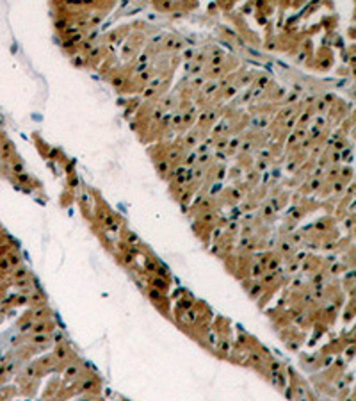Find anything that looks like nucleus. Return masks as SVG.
Listing matches in <instances>:
<instances>
[{"label":"nucleus","mask_w":356,"mask_h":401,"mask_svg":"<svg viewBox=\"0 0 356 401\" xmlns=\"http://www.w3.org/2000/svg\"><path fill=\"white\" fill-rule=\"evenodd\" d=\"M73 62H75V66H86V59L82 57V56L73 57Z\"/></svg>","instance_id":"b1692460"},{"label":"nucleus","mask_w":356,"mask_h":401,"mask_svg":"<svg viewBox=\"0 0 356 401\" xmlns=\"http://www.w3.org/2000/svg\"><path fill=\"white\" fill-rule=\"evenodd\" d=\"M13 278H14V282L23 280V278H29V269L23 267V266H18L14 269V273H13Z\"/></svg>","instance_id":"423d86ee"},{"label":"nucleus","mask_w":356,"mask_h":401,"mask_svg":"<svg viewBox=\"0 0 356 401\" xmlns=\"http://www.w3.org/2000/svg\"><path fill=\"white\" fill-rule=\"evenodd\" d=\"M125 239L128 241V244H134V246H139V237L134 234V232H130V230H126L125 232Z\"/></svg>","instance_id":"ddd939ff"},{"label":"nucleus","mask_w":356,"mask_h":401,"mask_svg":"<svg viewBox=\"0 0 356 401\" xmlns=\"http://www.w3.org/2000/svg\"><path fill=\"white\" fill-rule=\"evenodd\" d=\"M251 287H253V289H248L249 296H251V298H258V296H260V292L264 291V285H262V284H253Z\"/></svg>","instance_id":"2eb2a0df"},{"label":"nucleus","mask_w":356,"mask_h":401,"mask_svg":"<svg viewBox=\"0 0 356 401\" xmlns=\"http://www.w3.org/2000/svg\"><path fill=\"white\" fill-rule=\"evenodd\" d=\"M144 267H146L148 273H157V267H158L157 259H146L144 260Z\"/></svg>","instance_id":"1a4fd4ad"},{"label":"nucleus","mask_w":356,"mask_h":401,"mask_svg":"<svg viewBox=\"0 0 356 401\" xmlns=\"http://www.w3.org/2000/svg\"><path fill=\"white\" fill-rule=\"evenodd\" d=\"M151 287L160 291V292H166L167 291V280L162 278V276H153L151 278Z\"/></svg>","instance_id":"39448f33"},{"label":"nucleus","mask_w":356,"mask_h":401,"mask_svg":"<svg viewBox=\"0 0 356 401\" xmlns=\"http://www.w3.org/2000/svg\"><path fill=\"white\" fill-rule=\"evenodd\" d=\"M264 275V266L262 264H253L251 266V276L253 278H260Z\"/></svg>","instance_id":"dca6fc26"},{"label":"nucleus","mask_w":356,"mask_h":401,"mask_svg":"<svg viewBox=\"0 0 356 401\" xmlns=\"http://www.w3.org/2000/svg\"><path fill=\"white\" fill-rule=\"evenodd\" d=\"M29 301L32 303L34 307H41V305H45V294L43 292H39L38 289H34L30 294H29Z\"/></svg>","instance_id":"20e7f679"},{"label":"nucleus","mask_w":356,"mask_h":401,"mask_svg":"<svg viewBox=\"0 0 356 401\" xmlns=\"http://www.w3.org/2000/svg\"><path fill=\"white\" fill-rule=\"evenodd\" d=\"M262 216H264V219H265V221L273 219V216H274V207H273L271 203L264 205V212H262Z\"/></svg>","instance_id":"f8f14e48"},{"label":"nucleus","mask_w":356,"mask_h":401,"mask_svg":"<svg viewBox=\"0 0 356 401\" xmlns=\"http://www.w3.org/2000/svg\"><path fill=\"white\" fill-rule=\"evenodd\" d=\"M32 342H36V344H48L50 342V335L48 333H36L34 337H32Z\"/></svg>","instance_id":"6e6552de"},{"label":"nucleus","mask_w":356,"mask_h":401,"mask_svg":"<svg viewBox=\"0 0 356 401\" xmlns=\"http://www.w3.org/2000/svg\"><path fill=\"white\" fill-rule=\"evenodd\" d=\"M221 235H223V230L221 228H216V232H214V234H212V237H214V239H216V241H217L219 237H221Z\"/></svg>","instance_id":"bb28decb"},{"label":"nucleus","mask_w":356,"mask_h":401,"mask_svg":"<svg viewBox=\"0 0 356 401\" xmlns=\"http://www.w3.org/2000/svg\"><path fill=\"white\" fill-rule=\"evenodd\" d=\"M279 251H281L283 255H289V253H292V251H294V246H292V243H290V241H281V243H279Z\"/></svg>","instance_id":"9b49d317"},{"label":"nucleus","mask_w":356,"mask_h":401,"mask_svg":"<svg viewBox=\"0 0 356 401\" xmlns=\"http://www.w3.org/2000/svg\"><path fill=\"white\" fill-rule=\"evenodd\" d=\"M336 389H345V382L344 380H336Z\"/></svg>","instance_id":"cd10ccee"},{"label":"nucleus","mask_w":356,"mask_h":401,"mask_svg":"<svg viewBox=\"0 0 356 401\" xmlns=\"http://www.w3.org/2000/svg\"><path fill=\"white\" fill-rule=\"evenodd\" d=\"M198 145V137H196V134H187L185 135V139H183V146H185V150H189V148H194Z\"/></svg>","instance_id":"0eeeda50"},{"label":"nucleus","mask_w":356,"mask_h":401,"mask_svg":"<svg viewBox=\"0 0 356 401\" xmlns=\"http://www.w3.org/2000/svg\"><path fill=\"white\" fill-rule=\"evenodd\" d=\"M54 357H55V360H68L70 358V348L64 342H59L55 351H54Z\"/></svg>","instance_id":"7ed1b4c3"},{"label":"nucleus","mask_w":356,"mask_h":401,"mask_svg":"<svg viewBox=\"0 0 356 401\" xmlns=\"http://www.w3.org/2000/svg\"><path fill=\"white\" fill-rule=\"evenodd\" d=\"M123 262H125V264H132V262H134V255H132V253H125V255H123Z\"/></svg>","instance_id":"393cba45"},{"label":"nucleus","mask_w":356,"mask_h":401,"mask_svg":"<svg viewBox=\"0 0 356 401\" xmlns=\"http://www.w3.org/2000/svg\"><path fill=\"white\" fill-rule=\"evenodd\" d=\"M219 349H221V351H223V353H228V351H230V342H228V341H224V339H223V341H221V342H219Z\"/></svg>","instance_id":"6ab92c4d"},{"label":"nucleus","mask_w":356,"mask_h":401,"mask_svg":"<svg viewBox=\"0 0 356 401\" xmlns=\"http://www.w3.org/2000/svg\"><path fill=\"white\" fill-rule=\"evenodd\" d=\"M54 328V325L52 323H48V321H38V323H34L32 325V330L30 332H34V333H50V332H54L52 330Z\"/></svg>","instance_id":"f03ea898"},{"label":"nucleus","mask_w":356,"mask_h":401,"mask_svg":"<svg viewBox=\"0 0 356 401\" xmlns=\"http://www.w3.org/2000/svg\"><path fill=\"white\" fill-rule=\"evenodd\" d=\"M13 171L16 173V175L25 173V171H23V164H21V162H13Z\"/></svg>","instance_id":"412c9836"},{"label":"nucleus","mask_w":356,"mask_h":401,"mask_svg":"<svg viewBox=\"0 0 356 401\" xmlns=\"http://www.w3.org/2000/svg\"><path fill=\"white\" fill-rule=\"evenodd\" d=\"M5 259H7L9 266H14V267L21 266V259H20V255H18V253H9V255H7Z\"/></svg>","instance_id":"9d476101"},{"label":"nucleus","mask_w":356,"mask_h":401,"mask_svg":"<svg viewBox=\"0 0 356 401\" xmlns=\"http://www.w3.org/2000/svg\"><path fill=\"white\" fill-rule=\"evenodd\" d=\"M292 241H294L292 244H301V241H303V235H301L299 232H294V234H292Z\"/></svg>","instance_id":"5701e85b"},{"label":"nucleus","mask_w":356,"mask_h":401,"mask_svg":"<svg viewBox=\"0 0 356 401\" xmlns=\"http://www.w3.org/2000/svg\"><path fill=\"white\" fill-rule=\"evenodd\" d=\"M320 135V129L319 127H314L312 129V132H310V137H319Z\"/></svg>","instance_id":"a878e982"},{"label":"nucleus","mask_w":356,"mask_h":401,"mask_svg":"<svg viewBox=\"0 0 356 401\" xmlns=\"http://www.w3.org/2000/svg\"><path fill=\"white\" fill-rule=\"evenodd\" d=\"M123 84H125V78H123V77L112 78V86H114V88H123Z\"/></svg>","instance_id":"4be33fe9"},{"label":"nucleus","mask_w":356,"mask_h":401,"mask_svg":"<svg viewBox=\"0 0 356 401\" xmlns=\"http://www.w3.org/2000/svg\"><path fill=\"white\" fill-rule=\"evenodd\" d=\"M148 294H150V298L157 303L158 300L162 298V294H160V291H157V289H153V287H150V291H148Z\"/></svg>","instance_id":"f3484780"},{"label":"nucleus","mask_w":356,"mask_h":401,"mask_svg":"<svg viewBox=\"0 0 356 401\" xmlns=\"http://www.w3.org/2000/svg\"><path fill=\"white\" fill-rule=\"evenodd\" d=\"M32 325H34V323L27 319V321H25L23 325H20V332H21V333H27V332H30V330H32Z\"/></svg>","instance_id":"a211bd4d"},{"label":"nucleus","mask_w":356,"mask_h":401,"mask_svg":"<svg viewBox=\"0 0 356 401\" xmlns=\"http://www.w3.org/2000/svg\"><path fill=\"white\" fill-rule=\"evenodd\" d=\"M155 7L160 9V11H171V9H173V4H169V2H167V4H155Z\"/></svg>","instance_id":"aec40b11"},{"label":"nucleus","mask_w":356,"mask_h":401,"mask_svg":"<svg viewBox=\"0 0 356 401\" xmlns=\"http://www.w3.org/2000/svg\"><path fill=\"white\" fill-rule=\"evenodd\" d=\"M199 219H201V223H205V225H214L217 218H216V214H212V212H207V214H203V216H201Z\"/></svg>","instance_id":"4468645a"},{"label":"nucleus","mask_w":356,"mask_h":401,"mask_svg":"<svg viewBox=\"0 0 356 401\" xmlns=\"http://www.w3.org/2000/svg\"><path fill=\"white\" fill-rule=\"evenodd\" d=\"M80 373H82V367H80L79 362L68 364L66 369H64V378H66V380H70V378H77V376H80Z\"/></svg>","instance_id":"f257e3e1"}]
</instances>
